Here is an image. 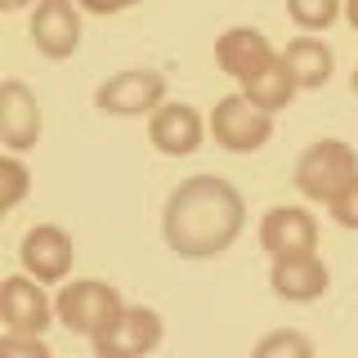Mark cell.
I'll list each match as a JSON object with an SVG mask.
<instances>
[{
	"label": "cell",
	"instance_id": "cell-1",
	"mask_svg": "<svg viewBox=\"0 0 358 358\" xmlns=\"http://www.w3.org/2000/svg\"><path fill=\"white\" fill-rule=\"evenodd\" d=\"M246 229V201L220 175H193L166 197L162 238L184 260H215Z\"/></svg>",
	"mask_w": 358,
	"mask_h": 358
},
{
	"label": "cell",
	"instance_id": "cell-2",
	"mask_svg": "<svg viewBox=\"0 0 358 358\" xmlns=\"http://www.w3.org/2000/svg\"><path fill=\"white\" fill-rule=\"evenodd\" d=\"M354 175H358V157L345 139H318L296 162V188L309 201H322V206H331Z\"/></svg>",
	"mask_w": 358,
	"mask_h": 358
},
{
	"label": "cell",
	"instance_id": "cell-3",
	"mask_svg": "<svg viewBox=\"0 0 358 358\" xmlns=\"http://www.w3.org/2000/svg\"><path fill=\"white\" fill-rule=\"evenodd\" d=\"M121 309H126L121 291H117V287H108V282H99V278L67 282V287L59 291V300H54V318H59L67 331L85 336V341H94V336L103 331Z\"/></svg>",
	"mask_w": 358,
	"mask_h": 358
},
{
	"label": "cell",
	"instance_id": "cell-4",
	"mask_svg": "<svg viewBox=\"0 0 358 358\" xmlns=\"http://www.w3.org/2000/svg\"><path fill=\"white\" fill-rule=\"evenodd\" d=\"M210 134L229 152H260L273 139V112L251 103L242 90L238 94H224L215 103V112H210Z\"/></svg>",
	"mask_w": 358,
	"mask_h": 358
},
{
	"label": "cell",
	"instance_id": "cell-5",
	"mask_svg": "<svg viewBox=\"0 0 358 358\" xmlns=\"http://www.w3.org/2000/svg\"><path fill=\"white\" fill-rule=\"evenodd\" d=\"M94 103L108 117H152L166 103V76L152 72V67H126V72L108 76L99 85Z\"/></svg>",
	"mask_w": 358,
	"mask_h": 358
},
{
	"label": "cell",
	"instance_id": "cell-6",
	"mask_svg": "<svg viewBox=\"0 0 358 358\" xmlns=\"http://www.w3.org/2000/svg\"><path fill=\"white\" fill-rule=\"evenodd\" d=\"M90 345H94V354H103V358L152 354L157 345H162V313L143 309V305H126Z\"/></svg>",
	"mask_w": 358,
	"mask_h": 358
},
{
	"label": "cell",
	"instance_id": "cell-7",
	"mask_svg": "<svg viewBox=\"0 0 358 358\" xmlns=\"http://www.w3.org/2000/svg\"><path fill=\"white\" fill-rule=\"evenodd\" d=\"M50 313H54V305L45 300L41 278L14 273V278L0 282V318H5V331L9 336H45Z\"/></svg>",
	"mask_w": 358,
	"mask_h": 358
},
{
	"label": "cell",
	"instance_id": "cell-8",
	"mask_svg": "<svg viewBox=\"0 0 358 358\" xmlns=\"http://www.w3.org/2000/svg\"><path fill=\"white\" fill-rule=\"evenodd\" d=\"M31 41L45 59H72L81 45V5L76 0H36Z\"/></svg>",
	"mask_w": 358,
	"mask_h": 358
},
{
	"label": "cell",
	"instance_id": "cell-9",
	"mask_svg": "<svg viewBox=\"0 0 358 358\" xmlns=\"http://www.w3.org/2000/svg\"><path fill=\"white\" fill-rule=\"evenodd\" d=\"M18 260H22V273L41 278V282H63L72 260H76V246L59 224H36V229L22 238Z\"/></svg>",
	"mask_w": 358,
	"mask_h": 358
},
{
	"label": "cell",
	"instance_id": "cell-10",
	"mask_svg": "<svg viewBox=\"0 0 358 358\" xmlns=\"http://www.w3.org/2000/svg\"><path fill=\"white\" fill-rule=\"evenodd\" d=\"M260 246L268 251V260L313 251L318 246V220L305 206H268L260 220Z\"/></svg>",
	"mask_w": 358,
	"mask_h": 358
},
{
	"label": "cell",
	"instance_id": "cell-11",
	"mask_svg": "<svg viewBox=\"0 0 358 358\" xmlns=\"http://www.w3.org/2000/svg\"><path fill=\"white\" fill-rule=\"evenodd\" d=\"M327 264L318 260L313 251H300V255H278L273 268H268V287H273V296L291 300V305H309V300L327 296Z\"/></svg>",
	"mask_w": 358,
	"mask_h": 358
},
{
	"label": "cell",
	"instance_id": "cell-12",
	"mask_svg": "<svg viewBox=\"0 0 358 358\" xmlns=\"http://www.w3.org/2000/svg\"><path fill=\"white\" fill-rule=\"evenodd\" d=\"M0 139H5L9 152H27L41 139V103L14 76L0 85Z\"/></svg>",
	"mask_w": 358,
	"mask_h": 358
},
{
	"label": "cell",
	"instance_id": "cell-13",
	"mask_svg": "<svg viewBox=\"0 0 358 358\" xmlns=\"http://www.w3.org/2000/svg\"><path fill=\"white\" fill-rule=\"evenodd\" d=\"M215 63L238 85H246L255 72H264L268 63H278V54H273V45H268L264 31H255V27H229L215 41Z\"/></svg>",
	"mask_w": 358,
	"mask_h": 358
},
{
	"label": "cell",
	"instance_id": "cell-14",
	"mask_svg": "<svg viewBox=\"0 0 358 358\" xmlns=\"http://www.w3.org/2000/svg\"><path fill=\"white\" fill-rule=\"evenodd\" d=\"M201 130H206V126H201V117H197L193 103H162L152 112V121H148V139L157 143V152H166V157L197 152Z\"/></svg>",
	"mask_w": 358,
	"mask_h": 358
},
{
	"label": "cell",
	"instance_id": "cell-15",
	"mask_svg": "<svg viewBox=\"0 0 358 358\" xmlns=\"http://www.w3.org/2000/svg\"><path fill=\"white\" fill-rule=\"evenodd\" d=\"M282 63H287V72L296 76L300 90H322V85L331 81L336 54H331V45L318 41V36H296L282 50Z\"/></svg>",
	"mask_w": 358,
	"mask_h": 358
},
{
	"label": "cell",
	"instance_id": "cell-16",
	"mask_svg": "<svg viewBox=\"0 0 358 358\" xmlns=\"http://www.w3.org/2000/svg\"><path fill=\"white\" fill-rule=\"evenodd\" d=\"M296 76L287 72V63H282V54H278V63H268L264 72H255L251 81L242 85V94L251 99V103H260L264 112H282L291 108V99H296Z\"/></svg>",
	"mask_w": 358,
	"mask_h": 358
},
{
	"label": "cell",
	"instance_id": "cell-17",
	"mask_svg": "<svg viewBox=\"0 0 358 358\" xmlns=\"http://www.w3.org/2000/svg\"><path fill=\"white\" fill-rule=\"evenodd\" d=\"M287 14L305 31H327L345 14V0H287Z\"/></svg>",
	"mask_w": 358,
	"mask_h": 358
},
{
	"label": "cell",
	"instance_id": "cell-18",
	"mask_svg": "<svg viewBox=\"0 0 358 358\" xmlns=\"http://www.w3.org/2000/svg\"><path fill=\"white\" fill-rule=\"evenodd\" d=\"M278 354L309 358L313 354V341H309V336H300V331H273V336H264V341L255 345V358H278Z\"/></svg>",
	"mask_w": 358,
	"mask_h": 358
},
{
	"label": "cell",
	"instance_id": "cell-19",
	"mask_svg": "<svg viewBox=\"0 0 358 358\" xmlns=\"http://www.w3.org/2000/svg\"><path fill=\"white\" fill-rule=\"evenodd\" d=\"M0 179H5V210H14L31 188V175H27V166L18 162V152H9L5 162H0Z\"/></svg>",
	"mask_w": 358,
	"mask_h": 358
},
{
	"label": "cell",
	"instance_id": "cell-20",
	"mask_svg": "<svg viewBox=\"0 0 358 358\" xmlns=\"http://www.w3.org/2000/svg\"><path fill=\"white\" fill-rule=\"evenodd\" d=\"M327 210H331V220L341 224V229H358V175L345 184V193L336 197Z\"/></svg>",
	"mask_w": 358,
	"mask_h": 358
},
{
	"label": "cell",
	"instance_id": "cell-21",
	"mask_svg": "<svg viewBox=\"0 0 358 358\" xmlns=\"http://www.w3.org/2000/svg\"><path fill=\"white\" fill-rule=\"evenodd\" d=\"M0 350L5 354H36V358H50V345L41 341V336H0Z\"/></svg>",
	"mask_w": 358,
	"mask_h": 358
},
{
	"label": "cell",
	"instance_id": "cell-22",
	"mask_svg": "<svg viewBox=\"0 0 358 358\" xmlns=\"http://www.w3.org/2000/svg\"><path fill=\"white\" fill-rule=\"evenodd\" d=\"M76 5H81L85 14H99V18H108V14H126V9L143 5V0H76Z\"/></svg>",
	"mask_w": 358,
	"mask_h": 358
},
{
	"label": "cell",
	"instance_id": "cell-23",
	"mask_svg": "<svg viewBox=\"0 0 358 358\" xmlns=\"http://www.w3.org/2000/svg\"><path fill=\"white\" fill-rule=\"evenodd\" d=\"M345 18H350V27L358 31V0H345Z\"/></svg>",
	"mask_w": 358,
	"mask_h": 358
},
{
	"label": "cell",
	"instance_id": "cell-24",
	"mask_svg": "<svg viewBox=\"0 0 358 358\" xmlns=\"http://www.w3.org/2000/svg\"><path fill=\"white\" fill-rule=\"evenodd\" d=\"M0 5H5L9 14H14V9H22V5H31V0H0Z\"/></svg>",
	"mask_w": 358,
	"mask_h": 358
},
{
	"label": "cell",
	"instance_id": "cell-25",
	"mask_svg": "<svg viewBox=\"0 0 358 358\" xmlns=\"http://www.w3.org/2000/svg\"><path fill=\"white\" fill-rule=\"evenodd\" d=\"M354 94H358V72H354Z\"/></svg>",
	"mask_w": 358,
	"mask_h": 358
}]
</instances>
